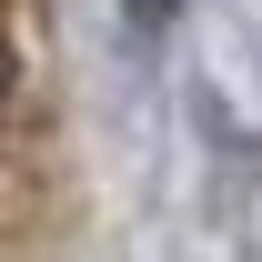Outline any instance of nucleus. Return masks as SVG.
<instances>
[{
    "mask_svg": "<svg viewBox=\"0 0 262 262\" xmlns=\"http://www.w3.org/2000/svg\"><path fill=\"white\" fill-rule=\"evenodd\" d=\"M0 111H10V40H0Z\"/></svg>",
    "mask_w": 262,
    "mask_h": 262,
    "instance_id": "1",
    "label": "nucleus"
},
{
    "mask_svg": "<svg viewBox=\"0 0 262 262\" xmlns=\"http://www.w3.org/2000/svg\"><path fill=\"white\" fill-rule=\"evenodd\" d=\"M141 20H171V0H141Z\"/></svg>",
    "mask_w": 262,
    "mask_h": 262,
    "instance_id": "2",
    "label": "nucleus"
}]
</instances>
